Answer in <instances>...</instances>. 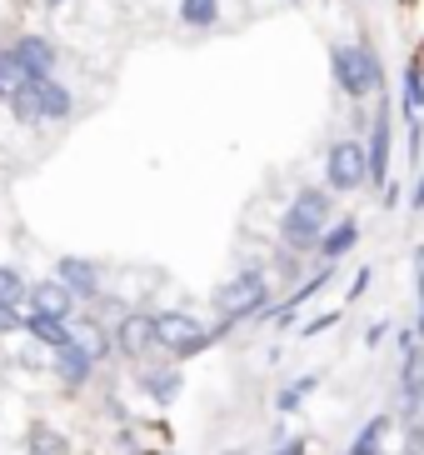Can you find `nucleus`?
<instances>
[{
  "mask_svg": "<svg viewBox=\"0 0 424 455\" xmlns=\"http://www.w3.org/2000/svg\"><path fill=\"white\" fill-rule=\"evenodd\" d=\"M370 455H385V451H370Z\"/></svg>",
  "mask_w": 424,
  "mask_h": 455,
  "instance_id": "29",
  "label": "nucleus"
},
{
  "mask_svg": "<svg viewBox=\"0 0 424 455\" xmlns=\"http://www.w3.org/2000/svg\"><path fill=\"white\" fill-rule=\"evenodd\" d=\"M319 386V375H305V380H290V386H285V390H279V411H285V415H290V411H300V401H305V395H310V390H315Z\"/></svg>",
  "mask_w": 424,
  "mask_h": 455,
  "instance_id": "22",
  "label": "nucleus"
},
{
  "mask_svg": "<svg viewBox=\"0 0 424 455\" xmlns=\"http://www.w3.org/2000/svg\"><path fill=\"white\" fill-rule=\"evenodd\" d=\"M389 135H395V125H389V95H385L370 121V146H365V180L370 186H385L389 180Z\"/></svg>",
  "mask_w": 424,
  "mask_h": 455,
  "instance_id": "6",
  "label": "nucleus"
},
{
  "mask_svg": "<svg viewBox=\"0 0 424 455\" xmlns=\"http://www.w3.org/2000/svg\"><path fill=\"white\" fill-rule=\"evenodd\" d=\"M389 426H395L389 415H374L370 426H365V430H359V435H355V445H349V455H370V451H385V445H380V441H385V435H389Z\"/></svg>",
  "mask_w": 424,
  "mask_h": 455,
  "instance_id": "18",
  "label": "nucleus"
},
{
  "mask_svg": "<svg viewBox=\"0 0 424 455\" xmlns=\"http://www.w3.org/2000/svg\"><path fill=\"white\" fill-rule=\"evenodd\" d=\"M355 241H359V226H355V220H340V226L319 230V245H315V251L325 255V260H340L345 251H355Z\"/></svg>",
  "mask_w": 424,
  "mask_h": 455,
  "instance_id": "13",
  "label": "nucleus"
},
{
  "mask_svg": "<svg viewBox=\"0 0 424 455\" xmlns=\"http://www.w3.org/2000/svg\"><path fill=\"white\" fill-rule=\"evenodd\" d=\"M55 281L66 285L75 300H95V295H100V266H95V260H85V255H60Z\"/></svg>",
  "mask_w": 424,
  "mask_h": 455,
  "instance_id": "8",
  "label": "nucleus"
},
{
  "mask_svg": "<svg viewBox=\"0 0 424 455\" xmlns=\"http://www.w3.org/2000/svg\"><path fill=\"white\" fill-rule=\"evenodd\" d=\"M330 70H334V85H340L349 100H365V95L385 91V66H380L374 45H365V41L330 45Z\"/></svg>",
  "mask_w": 424,
  "mask_h": 455,
  "instance_id": "2",
  "label": "nucleus"
},
{
  "mask_svg": "<svg viewBox=\"0 0 424 455\" xmlns=\"http://www.w3.org/2000/svg\"><path fill=\"white\" fill-rule=\"evenodd\" d=\"M5 100H11V116L20 125H40V106H35V81H20L15 85L11 95H5Z\"/></svg>",
  "mask_w": 424,
  "mask_h": 455,
  "instance_id": "14",
  "label": "nucleus"
},
{
  "mask_svg": "<svg viewBox=\"0 0 424 455\" xmlns=\"http://www.w3.org/2000/svg\"><path fill=\"white\" fill-rule=\"evenodd\" d=\"M26 445H30V455H70V441L51 426H30Z\"/></svg>",
  "mask_w": 424,
  "mask_h": 455,
  "instance_id": "16",
  "label": "nucleus"
},
{
  "mask_svg": "<svg viewBox=\"0 0 424 455\" xmlns=\"http://www.w3.org/2000/svg\"><path fill=\"white\" fill-rule=\"evenodd\" d=\"M210 340H215V335L205 331V325H200L190 310H160V315H155V346H165L175 361H190V355H200Z\"/></svg>",
  "mask_w": 424,
  "mask_h": 455,
  "instance_id": "4",
  "label": "nucleus"
},
{
  "mask_svg": "<svg viewBox=\"0 0 424 455\" xmlns=\"http://www.w3.org/2000/svg\"><path fill=\"white\" fill-rule=\"evenodd\" d=\"M30 315H51V321H66L75 315V295L60 281H35L30 285Z\"/></svg>",
  "mask_w": 424,
  "mask_h": 455,
  "instance_id": "11",
  "label": "nucleus"
},
{
  "mask_svg": "<svg viewBox=\"0 0 424 455\" xmlns=\"http://www.w3.org/2000/svg\"><path fill=\"white\" fill-rule=\"evenodd\" d=\"M404 455H414V451H404Z\"/></svg>",
  "mask_w": 424,
  "mask_h": 455,
  "instance_id": "30",
  "label": "nucleus"
},
{
  "mask_svg": "<svg viewBox=\"0 0 424 455\" xmlns=\"http://www.w3.org/2000/svg\"><path fill=\"white\" fill-rule=\"evenodd\" d=\"M95 361H90V350L75 340V331H70V340H60L55 346V375H60V386L66 390H80L85 380H90Z\"/></svg>",
  "mask_w": 424,
  "mask_h": 455,
  "instance_id": "9",
  "label": "nucleus"
},
{
  "mask_svg": "<svg viewBox=\"0 0 424 455\" xmlns=\"http://www.w3.org/2000/svg\"><path fill=\"white\" fill-rule=\"evenodd\" d=\"M11 60L26 70V81H40V76L55 70V45L45 41V36H20V41L11 45Z\"/></svg>",
  "mask_w": 424,
  "mask_h": 455,
  "instance_id": "10",
  "label": "nucleus"
},
{
  "mask_svg": "<svg viewBox=\"0 0 424 455\" xmlns=\"http://www.w3.org/2000/svg\"><path fill=\"white\" fill-rule=\"evenodd\" d=\"M334 315H315V321H305V335H319V331H330Z\"/></svg>",
  "mask_w": 424,
  "mask_h": 455,
  "instance_id": "26",
  "label": "nucleus"
},
{
  "mask_svg": "<svg viewBox=\"0 0 424 455\" xmlns=\"http://www.w3.org/2000/svg\"><path fill=\"white\" fill-rule=\"evenodd\" d=\"M140 380H145V390L155 395L160 405H170V401H175V390H180V371H175V365H170V371H155V375L145 371Z\"/></svg>",
  "mask_w": 424,
  "mask_h": 455,
  "instance_id": "20",
  "label": "nucleus"
},
{
  "mask_svg": "<svg viewBox=\"0 0 424 455\" xmlns=\"http://www.w3.org/2000/svg\"><path fill=\"white\" fill-rule=\"evenodd\" d=\"M20 331H30L40 340V346H60V340H70V325L66 321H51V315H26V325H20Z\"/></svg>",
  "mask_w": 424,
  "mask_h": 455,
  "instance_id": "15",
  "label": "nucleus"
},
{
  "mask_svg": "<svg viewBox=\"0 0 424 455\" xmlns=\"http://www.w3.org/2000/svg\"><path fill=\"white\" fill-rule=\"evenodd\" d=\"M215 310H220V325L210 335H225L245 315H270V275L265 270H239L235 281L215 291Z\"/></svg>",
  "mask_w": 424,
  "mask_h": 455,
  "instance_id": "3",
  "label": "nucleus"
},
{
  "mask_svg": "<svg viewBox=\"0 0 424 455\" xmlns=\"http://www.w3.org/2000/svg\"><path fill=\"white\" fill-rule=\"evenodd\" d=\"M180 20H185L190 30H205L220 20V0H180Z\"/></svg>",
  "mask_w": 424,
  "mask_h": 455,
  "instance_id": "17",
  "label": "nucleus"
},
{
  "mask_svg": "<svg viewBox=\"0 0 424 455\" xmlns=\"http://www.w3.org/2000/svg\"><path fill=\"white\" fill-rule=\"evenodd\" d=\"M325 285H330V266L319 270V275H310V281H305V285H300V291H294V295H290V300H285V306H279V310H275V315H279V321H290L294 310L305 306L310 295H319V291H325Z\"/></svg>",
  "mask_w": 424,
  "mask_h": 455,
  "instance_id": "19",
  "label": "nucleus"
},
{
  "mask_svg": "<svg viewBox=\"0 0 424 455\" xmlns=\"http://www.w3.org/2000/svg\"><path fill=\"white\" fill-rule=\"evenodd\" d=\"M325 180H330L334 196H349V190L365 186V146L359 140H334L330 156H325Z\"/></svg>",
  "mask_w": 424,
  "mask_h": 455,
  "instance_id": "5",
  "label": "nucleus"
},
{
  "mask_svg": "<svg viewBox=\"0 0 424 455\" xmlns=\"http://www.w3.org/2000/svg\"><path fill=\"white\" fill-rule=\"evenodd\" d=\"M365 291H370V270H359V275H355V285H349V300H359Z\"/></svg>",
  "mask_w": 424,
  "mask_h": 455,
  "instance_id": "25",
  "label": "nucleus"
},
{
  "mask_svg": "<svg viewBox=\"0 0 424 455\" xmlns=\"http://www.w3.org/2000/svg\"><path fill=\"white\" fill-rule=\"evenodd\" d=\"M420 106H424V85H420V60L404 66V116L420 121Z\"/></svg>",
  "mask_w": 424,
  "mask_h": 455,
  "instance_id": "21",
  "label": "nucleus"
},
{
  "mask_svg": "<svg viewBox=\"0 0 424 455\" xmlns=\"http://www.w3.org/2000/svg\"><path fill=\"white\" fill-rule=\"evenodd\" d=\"M110 346H115L125 361H145L150 346H155V315H145V310H130V315H120L115 340H110Z\"/></svg>",
  "mask_w": 424,
  "mask_h": 455,
  "instance_id": "7",
  "label": "nucleus"
},
{
  "mask_svg": "<svg viewBox=\"0 0 424 455\" xmlns=\"http://www.w3.org/2000/svg\"><path fill=\"white\" fill-rule=\"evenodd\" d=\"M330 226V190L319 186H305L300 196L290 201V211H285V220H279V245L290 255H305L319 245V230Z\"/></svg>",
  "mask_w": 424,
  "mask_h": 455,
  "instance_id": "1",
  "label": "nucleus"
},
{
  "mask_svg": "<svg viewBox=\"0 0 424 455\" xmlns=\"http://www.w3.org/2000/svg\"><path fill=\"white\" fill-rule=\"evenodd\" d=\"M20 325H26V315H20V310L11 306V300H0V335H15Z\"/></svg>",
  "mask_w": 424,
  "mask_h": 455,
  "instance_id": "24",
  "label": "nucleus"
},
{
  "mask_svg": "<svg viewBox=\"0 0 424 455\" xmlns=\"http://www.w3.org/2000/svg\"><path fill=\"white\" fill-rule=\"evenodd\" d=\"M20 295H26V275H20V270L15 266H0V300H20Z\"/></svg>",
  "mask_w": 424,
  "mask_h": 455,
  "instance_id": "23",
  "label": "nucleus"
},
{
  "mask_svg": "<svg viewBox=\"0 0 424 455\" xmlns=\"http://www.w3.org/2000/svg\"><path fill=\"white\" fill-rule=\"evenodd\" d=\"M35 106H40V121H66L70 110H75V95L55 81V76H40L35 81Z\"/></svg>",
  "mask_w": 424,
  "mask_h": 455,
  "instance_id": "12",
  "label": "nucleus"
},
{
  "mask_svg": "<svg viewBox=\"0 0 424 455\" xmlns=\"http://www.w3.org/2000/svg\"><path fill=\"white\" fill-rule=\"evenodd\" d=\"M275 455H305V435H294V441H285Z\"/></svg>",
  "mask_w": 424,
  "mask_h": 455,
  "instance_id": "27",
  "label": "nucleus"
},
{
  "mask_svg": "<svg viewBox=\"0 0 424 455\" xmlns=\"http://www.w3.org/2000/svg\"><path fill=\"white\" fill-rule=\"evenodd\" d=\"M51 5H66V0H51Z\"/></svg>",
  "mask_w": 424,
  "mask_h": 455,
  "instance_id": "28",
  "label": "nucleus"
}]
</instances>
